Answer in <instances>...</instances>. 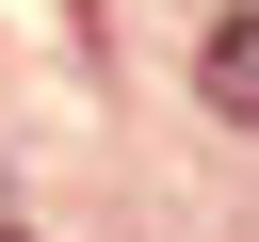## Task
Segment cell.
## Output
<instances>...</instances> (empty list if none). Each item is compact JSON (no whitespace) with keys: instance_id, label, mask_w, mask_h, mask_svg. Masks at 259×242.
I'll list each match as a JSON object with an SVG mask.
<instances>
[{"instance_id":"1","label":"cell","mask_w":259,"mask_h":242,"mask_svg":"<svg viewBox=\"0 0 259 242\" xmlns=\"http://www.w3.org/2000/svg\"><path fill=\"white\" fill-rule=\"evenodd\" d=\"M210 97H227V113H259V16H227V32H210Z\"/></svg>"}]
</instances>
